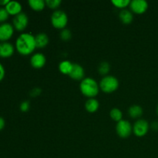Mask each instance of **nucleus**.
I'll return each mask as SVG.
<instances>
[{"label":"nucleus","mask_w":158,"mask_h":158,"mask_svg":"<svg viewBox=\"0 0 158 158\" xmlns=\"http://www.w3.org/2000/svg\"><path fill=\"white\" fill-rule=\"evenodd\" d=\"M15 48L17 52L23 56L32 53L36 48L35 35L28 32L22 33L15 40Z\"/></svg>","instance_id":"f257e3e1"},{"label":"nucleus","mask_w":158,"mask_h":158,"mask_svg":"<svg viewBox=\"0 0 158 158\" xmlns=\"http://www.w3.org/2000/svg\"><path fill=\"white\" fill-rule=\"evenodd\" d=\"M80 91L82 94L88 98H94L97 97L100 91V85L94 79L90 77L84 78L80 83Z\"/></svg>","instance_id":"f03ea898"},{"label":"nucleus","mask_w":158,"mask_h":158,"mask_svg":"<svg viewBox=\"0 0 158 158\" xmlns=\"http://www.w3.org/2000/svg\"><path fill=\"white\" fill-rule=\"evenodd\" d=\"M99 85H100V89L103 92L106 94H111V93L115 92L118 89L120 83H119V80L115 77L107 75L100 80Z\"/></svg>","instance_id":"7ed1b4c3"},{"label":"nucleus","mask_w":158,"mask_h":158,"mask_svg":"<svg viewBox=\"0 0 158 158\" xmlns=\"http://www.w3.org/2000/svg\"><path fill=\"white\" fill-rule=\"evenodd\" d=\"M51 23L56 29H64L68 23V16L63 10H56L51 15Z\"/></svg>","instance_id":"20e7f679"},{"label":"nucleus","mask_w":158,"mask_h":158,"mask_svg":"<svg viewBox=\"0 0 158 158\" xmlns=\"http://www.w3.org/2000/svg\"><path fill=\"white\" fill-rule=\"evenodd\" d=\"M116 131L118 136L121 138H127L133 132V127L128 120H122L117 123Z\"/></svg>","instance_id":"39448f33"},{"label":"nucleus","mask_w":158,"mask_h":158,"mask_svg":"<svg viewBox=\"0 0 158 158\" xmlns=\"http://www.w3.org/2000/svg\"><path fill=\"white\" fill-rule=\"evenodd\" d=\"M149 129V123L146 120L139 119L135 122L134 127H133V132L137 137H144L148 134Z\"/></svg>","instance_id":"423d86ee"},{"label":"nucleus","mask_w":158,"mask_h":158,"mask_svg":"<svg viewBox=\"0 0 158 158\" xmlns=\"http://www.w3.org/2000/svg\"><path fill=\"white\" fill-rule=\"evenodd\" d=\"M29 24V18L24 12H21L19 15L14 16L12 20V26L15 30L19 32H23L27 28Z\"/></svg>","instance_id":"0eeeda50"},{"label":"nucleus","mask_w":158,"mask_h":158,"mask_svg":"<svg viewBox=\"0 0 158 158\" xmlns=\"http://www.w3.org/2000/svg\"><path fill=\"white\" fill-rule=\"evenodd\" d=\"M13 26L9 23H4L0 24V43L8 42L12 37L14 34Z\"/></svg>","instance_id":"6e6552de"},{"label":"nucleus","mask_w":158,"mask_h":158,"mask_svg":"<svg viewBox=\"0 0 158 158\" xmlns=\"http://www.w3.org/2000/svg\"><path fill=\"white\" fill-rule=\"evenodd\" d=\"M130 8L134 13L141 15L148 10V3L145 0H133L131 2Z\"/></svg>","instance_id":"1a4fd4ad"},{"label":"nucleus","mask_w":158,"mask_h":158,"mask_svg":"<svg viewBox=\"0 0 158 158\" xmlns=\"http://www.w3.org/2000/svg\"><path fill=\"white\" fill-rule=\"evenodd\" d=\"M15 46L9 42L0 43V58L6 59L12 56L15 52Z\"/></svg>","instance_id":"9d476101"},{"label":"nucleus","mask_w":158,"mask_h":158,"mask_svg":"<svg viewBox=\"0 0 158 158\" xmlns=\"http://www.w3.org/2000/svg\"><path fill=\"white\" fill-rule=\"evenodd\" d=\"M46 63V59L44 54L41 52H36L33 54L30 59V64L35 69H41L44 67Z\"/></svg>","instance_id":"9b49d317"},{"label":"nucleus","mask_w":158,"mask_h":158,"mask_svg":"<svg viewBox=\"0 0 158 158\" xmlns=\"http://www.w3.org/2000/svg\"><path fill=\"white\" fill-rule=\"evenodd\" d=\"M85 71L82 66L77 63H73V69L69 73V77L74 80H83L84 79Z\"/></svg>","instance_id":"f8f14e48"},{"label":"nucleus","mask_w":158,"mask_h":158,"mask_svg":"<svg viewBox=\"0 0 158 158\" xmlns=\"http://www.w3.org/2000/svg\"><path fill=\"white\" fill-rule=\"evenodd\" d=\"M5 8L9 15H13V16L21 13L22 9H23L22 5L17 1H9V3L5 6Z\"/></svg>","instance_id":"ddd939ff"},{"label":"nucleus","mask_w":158,"mask_h":158,"mask_svg":"<svg viewBox=\"0 0 158 158\" xmlns=\"http://www.w3.org/2000/svg\"><path fill=\"white\" fill-rule=\"evenodd\" d=\"M35 39L36 48H39V49L45 48L48 44H49V36H48L46 33L41 32V33L37 34L35 36Z\"/></svg>","instance_id":"4468645a"},{"label":"nucleus","mask_w":158,"mask_h":158,"mask_svg":"<svg viewBox=\"0 0 158 158\" xmlns=\"http://www.w3.org/2000/svg\"><path fill=\"white\" fill-rule=\"evenodd\" d=\"M119 18L123 24L129 25L134 20V15H133L131 11L127 10V9H123L120 11V14H119Z\"/></svg>","instance_id":"2eb2a0df"},{"label":"nucleus","mask_w":158,"mask_h":158,"mask_svg":"<svg viewBox=\"0 0 158 158\" xmlns=\"http://www.w3.org/2000/svg\"><path fill=\"white\" fill-rule=\"evenodd\" d=\"M99 107H100V103L95 98L89 99L85 103V108H86V111L91 113V114L97 112Z\"/></svg>","instance_id":"dca6fc26"},{"label":"nucleus","mask_w":158,"mask_h":158,"mask_svg":"<svg viewBox=\"0 0 158 158\" xmlns=\"http://www.w3.org/2000/svg\"><path fill=\"white\" fill-rule=\"evenodd\" d=\"M143 108L139 105H133L128 110V114L133 119H138L143 115Z\"/></svg>","instance_id":"f3484780"},{"label":"nucleus","mask_w":158,"mask_h":158,"mask_svg":"<svg viewBox=\"0 0 158 158\" xmlns=\"http://www.w3.org/2000/svg\"><path fill=\"white\" fill-rule=\"evenodd\" d=\"M28 3H29V7L32 10L36 11V12L43 10L46 6V1H43V0H29Z\"/></svg>","instance_id":"a211bd4d"},{"label":"nucleus","mask_w":158,"mask_h":158,"mask_svg":"<svg viewBox=\"0 0 158 158\" xmlns=\"http://www.w3.org/2000/svg\"><path fill=\"white\" fill-rule=\"evenodd\" d=\"M73 63H71L70 61H69V60H63L59 65V70L63 74L69 75L73 69Z\"/></svg>","instance_id":"6ab92c4d"},{"label":"nucleus","mask_w":158,"mask_h":158,"mask_svg":"<svg viewBox=\"0 0 158 158\" xmlns=\"http://www.w3.org/2000/svg\"><path fill=\"white\" fill-rule=\"evenodd\" d=\"M110 71V65L109 64V63L103 61L100 63L98 66V72L100 73V75L106 77L109 73Z\"/></svg>","instance_id":"aec40b11"},{"label":"nucleus","mask_w":158,"mask_h":158,"mask_svg":"<svg viewBox=\"0 0 158 158\" xmlns=\"http://www.w3.org/2000/svg\"><path fill=\"white\" fill-rule=\"evenodd\" d=\"M110 117L112 120H114V121L117 122L118 123L119 121L123 120V113L118 108H114L110 110Z\"/></svg>","instance_id":"412c9836"},{"label":"nucleus","mask_w":158,"mask_h":158,"mask_svg":"<svg viewBox=\"0 0 158 158\" xmlns=\"http://www.w3.org/2000/svg\"><path fill=\"white\" fill-rule=\"evenodd\" d=\"M111 2H112V4L116 8L121 9L122 10L125 9V8H127L131 4V1L130 0H113Z\"/></svg>","instance_id":"4be33fe9"},{"label":"nucleus","mask_w":158,"mask_h":158,"mask_svg":"<svg viewBox=\"0 0 158 158\" xmlns=\"http://www.w3.org/2000/svg\"><path fill=\"white\" fill-rule=\"evenodd\" d=\"M60 39L63 41H69L71 38H72V32L69 29H64L60 32Z\"/></svg>","instance_id":"5701e85b"},{"label":"nucleus","mask_w":158,"mask_h":158,"mask_svg":"<svg viewBox=\"0 0 158 158\" xmlns=\"http://www.w3.org/2000/svg\"><path fill=\"white\" fill-rule=\"evenodd\" d=\"M62 2L60 0H46V5L47 7L51 9H56L57 8L60 7Z\"/></svg>","instance_id":"b1692460"},{"label":"nucleus","mask_w":158,"mask_h":158,"mask_svg":"<svg viewBox=\"0 0 158 158\" xmlns=\"http://www.w3.org/2000/svg\"><path fill=\"white\" fill-rule=\"evenodd\" d=\"M9 14L5 7H0V23H4L9 19Z\"/></svg>","instance_id":"393cba45"},{"label":"nucleus","mask_w":158,"mask_h":158,"mask_svg":"<svg viewBox=\"0 0 158 158\" xmlns=\"http://www.w3.org/2000/svg\"><path fill=\"white\" fill-rule=\"evenodd\" d=\"M20 110L23 113H26L30 109V103L29 101H23L20 104Z\"/></svg>","instance_id":"a878e982"},{"label":"nucleus","mask_w":158,"mask_h":158,"mask_svg":"<svg viewBox=\"0 0 158 158\" xmlns=\"http://www.w3.org/2000/svg\"><path fill=\"white\" fill-rule=\"evenodd\" d=\"M42 93V89H40V88H34L33 89H32V90L30 91V93H29V95L31 96L32 97H38V96H40V94H41Z\"/></svg>","instance_id":"bb28decb"},{"label":"nucleus","mask_w":158,"mask_h":158,"mask_svg":"<svg viewBox=\"0 0 158 158\" xmlns=\"http://www.w3.org/2000/svg\"><path fill=\"white\" fill-rule=\"evenodd\" d=\"M5 76H6V69L4 66L0 63V82L4 79Z\"/></svg>","instance_id":"cd10ccee"},{"label":"nucleus","mask_w":158,"mask_h":158,"mask_svg":"<svg viewBox=\"0 0 158 158\" xmlns=\"http://www.w3.org/2000/svg\"><path fill=\"white\" fill-rule=\"evenodd\" d=\"M5 126H6V121H5L4 118L0 116V131H2L4 129Z\"/></svg>","instance_id":"c85d7f7f"},{"label":"nucleus","mask_w":158,"mask_h":158,"mask_svg":"<svg viewBox=\"0 0 158 158\" xmlns=\"http://www.w3.org/2000/svg\"><path fill=\"white\" fill-rule=\"evenodd\" d=\"M151 128L154 131H158V122H153L151 124Z\"/></svg>","instance_id":"c756f323"},{"label":"nucleus","mask_w":158,"mask_h":158,"mask_svg":"<svg viewBox=\"0 0 158 158\" xmlns=\"http://www.w3.org/2000/svg\"><path fill=\"white\" fill-rule=\"evenodd\" d=\"M9 0H0V6L1 7H2V6H6V5L9 3Z\"/></svg>","instance_id":"7c9ffc66"},{"label":"nucleus","mask_w":158,"mask_h":158,"mask_svg":"<svg viewBox=\"0 0 158 158\" xmlns=\"http://www.w3.org/2000/svg\"><path fill=\"white\" fill-rule=\"evenodd\" d=\"M157 115H158V105H157Z\"/></svg>","instance_id":"2f4dec72"}]
</instances>
